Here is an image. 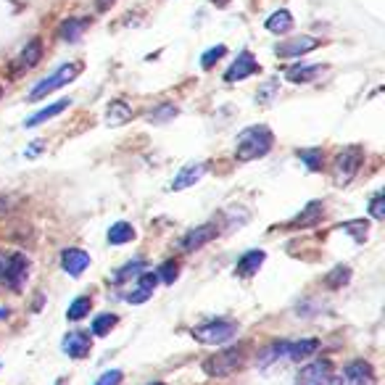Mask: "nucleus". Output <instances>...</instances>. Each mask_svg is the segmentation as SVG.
Returning <instances> with one entry per match:
<instances>
[{"instance_id": "22", "label": "nucleus", "mask_w": 385, "mask_h": 385, "mask_svg": "<svg viewBox=\"0 0 385 385\" xmlns=\"http://www.w3.org/2000/svg\"><path fill=\"white\" fill-rule=\"evenodd\" d=\"M319 351V341L317 338H306V341H296V343L285 345V357L293 359V361H301V359L311 357Z\"/></svg>"}, {"instance_id": "32", "label": "nucleus", "mask_w": 385, "mask_h": 385, "mask_svg": "<svg viewBox=\"0 0 385 385\" xmlns=\"http://www.w3.org/2000/svg\"><path fill=\"white\" fill-rule=\"evenodd\" d=\"M119 319H117V314H101V317L93 319V335H106V332H111V327L117 325Z\"/></svg>"}, {"instance_id": "3", "label": "nucleus", "mask_w": 385, "mask_h": 385, "mask_svg": "<svg viewBox=\"0 0 385 385\" xmlns=\"http://www.w3.org/2000/svg\"><path fill=\"white\" fill-rule=\"evenodd\" d=\"M80 71H82L80 61H71V64L58 67L51 77H45L42 82L35 85V90L29 93V101H40V98H45V95H51V93H55V90H61V87H67L69 82H74L77 77H80Z\"/></svg>"}, {"instance_id": "1", "label": "nucleus", "mask_w": 385, "mask_h": 385, "mask_svg": "<svg viewBox=\"0 0 385 385\" xmlns=\"http://www.w3.org/2000/svg\"><path fill=\"white\" fill-rule=\"evenodd\" d=\"M275 146V135L266 124H256L248 127L238 135V143H235V159L238 161H256L264 159L266 153Z\"/></svg>"}, {"instance_id": "37", "label": "nucleus", "mask_w": 385, "mask_h": 385, "mask_svg": "<svg viewBox=\"0 0 385 385\" xmlns=\"http://www.w3.org/2000/svg\"><path fill=\"white\" fill-rule=\"evenodd\" d=\"M212 3H216V6H227L230 0H212Z\"/></svg>"}, {"instance_id": "5", "label": "nucleus", "mask_w": 385, "mask_h": 385, "mask_svg": "<svg viewBox=\"0 0 385 385\" xmlns=\"http://www.w3.org/2000/svg\"><path fill=\"white\" fill-rule=\"evenodd\" d=\"M243 364V348L240 345H232V348H225V351H216L214 357H209L203 361V372L212 375V377H227L238 370Z\"/></svg>"}, {"instance_id": "23", "label": "nucleus", "mask_w": 385, "mask_h": 385, "mask_svg": "<svg viewBox=\"0 0 385 385\" xmlns=\"http://www.w3.org/2000/svg\"><path fill=\"white\" fill-rule=\"evenodd\" d=\"M132 119V108L127 106L124 101H111L106 108V121L111 127H121V124H127V121Z\"/></svg>"}, {"instance_id": "34", "label": "nucleus", "mask_w": 385, "mask_h": 385, "mask_svg": "<svg viewBox=\"0 0 385 385\" xmlns=\"http://www.w3.org/2000/svg\"><path fill=\"white\" fill-rule=\"evenodd\" d=\"M172 117H177V108H174L172 103H164V106H159L156 111H151V117H148V119L153 121V124H161V121L172 119Z\"/></svg>"}, {"instance_id": "31", "label": "nucleus", "mask_w": 385, "mask_h": 385, "mask_svg": "<svg viewBox=\"0 0 385 385\" xmlns=\"http://www.w3.org/2000/svg\"><path fill=\"white\" fill-rule=\"evenodd\" d=\"M177 275H180V266H177V262H164V264L156 269V277H159V282H166V285H172L174 280H177Z\"/></svg>"}, {"instance_id": "16", "label": "nucleus", "mask_w": 385, "mask_h": 385, "mask_svg": "<svg viewBox=\"0 0 385 385\" xmlns=\"http://www.w3.org/2000/svg\"><path fill=\"white\" fill-rule=\"evenodd\" d=\"M93 19L87 16H74V19H64V24L58 27V40L64 42H77L85 35V29L90 27Z\"/></svg>"}, {"instance_id": "25", "label": "nucleus", "mask_w": 385, "mask_h": 385, "mask_svg": "<svg viewBox=\"0 0 385 385\" xmlns=\"http://www.w3.org/2000/svg\"><path fill=\"white\" fill-rule=\"evenodd\" d=\"M130 240H135L132 225H127V222L111 225V230H108V243H111V246H124V243H130Z\"/></svg>"}, {"instance_id": "9", "label": "nucleus", "mask_w": 385, "mask_h": 385, "mask_svg": "<svg viewBox=\"0 0 385 385\" xmlns=\"http://www.w3.org/2000/svg\"><path fill=\"white\" fill-rule=\"evenodd\" d=\"M209 172V161H193V164H185L180 172H177V177L172 180V187L169 190H187V187H193L196 182H198L203 174Z\"/></svg>"}, {"instance_id": "14", "label": "nucleus", "mask_w": 385, "mask_h": 385, "mask_svg": "<svg viewBox=\"0 0 385 385\" xmlns=\"http://www.w3.org/2000/svg\"><path fill=\"white\" fill-rule=\"evenodd\" d=\"M61 266H64L67 275L80 277L82 272L90 266V256L82 251V248H67V251L61 253Z\"/></svg>"}, {"instance_id": "21", "label": "nucleus", "mask_w": 385, "mask_h": 385, "mask_svg": "<svg viewBox=\"0 0 385 385\" xmlns=\"http://www.w3.org/2000/svg\"><path fill=\"white\" fill-rule=\"evenodd\" d=\"M266 253L264 251H248L240 256L238 266H235V272H238L240 277H253L256 272H259V266L264 264Z\"/></svg>"}, {"instance_id": "2", "label": "nucleus", "mask_w": 385, "mask_h": 385, "mask_svg": "<svg viewBox=\"0 0 385 385\" xmlns=\"http://www.w3.org/2000/svg\"><path fill=\"white\" fill-rule=\"evenodd\" d=\"M361 161H364V151H361V146L343 148V151L335 156V161H332V182H335V187L348 185V182L357 177Z\"/></svg>"}, {"instance_id": "26", "label": "nucleus", "mask_w": 385, "mask_h": 385, "mask_svg": "<svg viewBox=\"0 0 385 385\" xmlns=\"http://www.w3.org/2000/svg\"><path fill=\"white\" fill-rule=\"evenodd\" d=\"M338 230H341V232H348V235H354L357 243H364V240H367V230H370V225H367L364 219H351V222L338 225Z\"/></svg>"}, {"instance_id": "29", "label": "nucleus", "mask_w": 385, "mask_h": 385, "mask_svg": "<svg viewBox=\"0 0 385 385\" xmlns=\"http://www.w3.org/2000/svg\"><path fill=\"white\" fill-rule=\"evenodd\" d=\"M348 280H351V269L345 264H341V266H335L330 275L325 277V282H327V288H343Z\"/></svg>"}, {"instance_id": "4", "label": "nucleus", "mask_w": 385, "mask_h": 385, "mask_svg": "<svg viewBox=\"0 0 385 385\" xmlns=\"http://www.w3.org/2000/svg\"><path fill=\"white\" fill-rule=\"evenodd\" d=\"M29 277V259L24 253H8V256H0V280L14 288L22 291V285Z\"/></svg>"}, {"instance_id": "27", "label": "nucleus", "mask_w": 385, "mask_h": 385, "mask_svg": "<svg viewBox=\"0 0 385 385\" xmlns=\"http://www.w3.org/2000/svg\"><path fill=\"white\" fill-rule=\"evenodd\" d=\"M143 269H146V262H143V259H135V262L124 264L119 272L114 275V282H117V285H121V282H127L130 277H137V275H140Z\"/></svg>"}, {"instance_id": "7", "label": "nucleus", "mask_w": 385, "mask_h": 385, "mask_svg": "<svg viewBox=\"0 0 385 385\" xmlns=\"http://www.w3.org/2000/svg\"><path fill=\"white\" fill-rule=\"evenodd\" d=\"M332 377V364L327 359H319V361H311L301 367L298 377H296V385H327Z\"/></svg>"}, {"instance_id": "24", "label": "nucleus", "mask_w": 385, "mask_h": 385, "mask_svg": "<svg viewBox=\"0 0 385 385\" xmlns=\"http://www.w3.org/2000/svg\"><path fill=\"white\" fill-rule=\"evenodd\" d=\"M266 29L272 35H285L293 29V16L291 11H275V14L266 19Z\"/></svg>"}, {"instance_id": "38", "label": "nucleus", "mask_w": 385, "mask_h": 385, "mask_svg": "<svg viewBox=\"0 0 385 385\" xmlns=\"http://www.w3.org/2000/svg\"><path fill=\"white\" fill-rule=\"evenodd\" d=\"M3 317H8V309H0V319Z\"/></svg>"}, {"instance_id": "19", "label": "nucleus", "mask_w": 385, "mask_h": 385, "mask_svg": "<svg viewBox=\"0 0 385 385\" xmlns=\"http://www.w3.org/2000/svg\"><path fill=\"white\" fill-rule=\"evenodd\" d=\"M69 106H71V101H67V98H64V101H55V103H51V106L40 108L37 114H32V117L24 121V127H29V130H32V127H40L42 121H48V119H53V117H58V114H64Z\"/></svg>"}, {"instance_id": "40", "label": "nucleus", "mask_w": 385, "mask_h": 385, "mask_svg": "<svg viewBox=\"0 0 385 385\" xmlns=\"http://www.w3.org/2000/svg\"><path fill=\"white\" fill-rule=\"evenodd\" d=\"M0 95H3V90H0Z\"/></svg>"}, {"instance_id": "10", "label": "nucleus", "mask_w": 385, "mask_h": 385, "mask_svg": "<svg viewBox=\"0 0 385 385\" xmlns=\"http://www.w3.org/2000/svg\"><path fill=\"white\" fill-rule=\"evenodd\" d=\"M253 74H259V61L248 51H243L238 55V61L225 71V82L235 85V82H243L246 77H253Z\"/></svg>"}, {"instance_id": "20", "label": "nucleus", "mask_w": 385, "mask_h": 385, "mask_svg": "<svg viewBox=\"0 0 385 385\" xmlns=\"http://www.w3.org/2000/svg\"><path fill=\"white\" fill-rule=\"evenodd\" d=\"M322 200H311L309 206H306L304 212L298 214V216H293L291 219V230H298V227H311V225H317L319 219H322Z\"/></svg>"}, {"instance_id": "13", "label": "nucleus", "mask_w": 385, "mask_h": 385, "mask_svg": "<svg viewBox=\"0 0 385 385\" xmlns=\"http://www.w3.org/2000/svg\"><path fill=\"white\" fill-rule=\"evenodd\" d=\"M156 285H159L156 272H146V275H140V277H137V285H135L132 291L127 293L124 298H127L130 304H146L148 298L153 296V291H156Z\"/></svg>"}, {"instance_id": "36", "label": "nucleus", "mask_w": 385, "mask_h": 385, "mask_svg": "<svg viewBox=\"0 0 385 385\" xmlns=\"http://www.w3.org/2000/svg\"><path fill=\"white\" fill-rule=\"evenodd\" d=\"M121 383V372L119 370H108L103 372L98 380H95V385H119Z\"/></svg>"}, {"instance_id": "11", "label": "nucleus", "mask_w": 385, "mask_h": 385, "mask_svg": "<svg viewBox=\"0 0 385 385\" xmlns=\"http://www.w3.org/2000/svg\"><path fill=\"white\" fill-rule=\"evenodd\" d=\"M216 232H219V227L214 225V222L200 225V227H196V230H190L180 246H182V251L193 253V251H198V248H203L206 243H212V240L216 238Z\"/></svg>"}, {"instance_id": "17", "label": "nucleus", "mask_w": 385, "mask_h": 385, "mask_svg": "<svg viewBox=\"0 0 385 385\" xmlns=\"http://www.w3.org/2000/svg\"><path fill=\"white\" fill-rule=\"evenodd\" d=\"M327 71L325 64H311V67H306V64H298V67H291L285 71V77L288 82H296V85H309V82H314L317 77H322Z\"/></svg>"}, {"instance_id": "15", "label": "nucleus", "mask_w": 385, "mask_h": 385, "mask_svg": "<svg viewBox=\"0 0 385 385\" xmlns=\"http://www.w3.org/2000/svg\"><path fill=\"white\" fill-rule=\"evenodd\" d=\"M64 354H69L71 359H85L87 354H90V335L87 332H80V330H74V332H69L67 338H64Z\"/></svg>"}, {"instance_id": "18", "label": "nucleus", "mask_w": 385, "mask_h": 385, "mask_svg": "<svg viewBox=\"0 0 385 385\" xmlns=\"http://www.w3.org/2000/svg\"><path fill=\"white\" fill-rule=\"evenodd\" d=\"M40 61H42V42L35 37V40L27 42V48L16 58V71H27V69L37 67Z\"/></svg>"}, {"instance_id": "30", "label": "nucleus", "mask_w": 385, "mask_h": 385, "mask_svg": "<svg viewBox=\"0 0 385 385\" xmlns=\"http://www.w3.org/2000/svg\"><path fill=\"white\" fill-rule=\"evenodd\" d=\"M298 159L304 161L311 172H319V169H322V151H319V148H304V151H298Z\"/></svg>"}, {"instance_id": "33", "label": "nucleus", "mask_w": 385, "mask_h": 385, "mask_svg": "<svg viewBox=\"0 0 385 385\" xmlns=\"http://www.w3.org/2000/svg\"><path fill=\"white\" fill-rule=\"evenodd\" d=\"M225 53H227L225 45H214V48H209L206 53L200 55V67H203V69H212L214 64H216V61H219V58H222Z\"/></svg>"}, {"instance_id": "35", "label": "nucleus", "mask_w": 385, "mask_h": 385, "mask_svg": "<svg viewBox=\"0 0 385 385\" xmlns=\"http://www.w3.org/2000/svg\"><path fill=\"white\" fill-rule=\"evenodd\" d=\"M370 214L375 219H385V193H375V198L370 200Z\"/></svg>"}, {"instance_id": "39", "label": "nucleus", "mask_w": 385, "mask_h": 385, "mask_svg": "<svg viewBox=\"0 0 385 385\" xmlns=\"http://www.w3.org/2000/svg\"><path fill=\"white\" fill-rule=\"evenodd\" d=\"M151 385H164V383H151Z\"/></svg>"}, {"instance_id": "6", "label": "nucleus", "mask_w": 385, "mask_h": 385, "mask_svg": "<svg viewBox=\"0 0 385 385\" xmlns=\"http://www.w3.org/2000/svg\"><path fill=\"white\" fill-rule=\"evenodd\" d=\"M235 332H238V325H235V322L216 319V322H206V325L196 327V330H193V338L206 345H222V343H227L230 338H235Z\"/></svg>"}, {"instance_id": "8", "label": "nucleus", "mask_w": 385, "mask_h": 385, "mask_svg": "<svg viewBox=\"0 0 385 385\" xmlns=\"http://www.w3.org/2000/svg\"><path fill=\"white\" fill-rule=\"evenodd\" d=\"M341 385H377L370 361H351L341 375Z\"/></svg>"}, {"instance_id": "12", "label": "nucleus", "mask_w": 385, "mask_h": 385, "mask_svg": "<svg viewBox=\"0 0 385 385\" xmlns=\"http://www.w3.org/2000/svg\"><path fill=\"white\" fill-rule=\"evenodd\" d=\"M319 45H322V40H317V37H296V40L280 42L277 48H275V53L282 55V58H296V55H304V53L317 51Z\"/></svg>"}, {"instance_id": "28", "label": "nucleus", "mask_w": 385, "mask_h": 385, "mask_svg": "<svg viewBox=\"0 0 385 385\" xmlns=\"http://www.w3.org/2000/svg\"><path fill=\"white\" fill-rule=\"evenodd\" d=\"M90 306H93V301H90L87 296H82V298H77L74 304L69 306L67 317L71 319V322H80V319H85L87 314H90Z\"/></svg>"}]
</instances>
